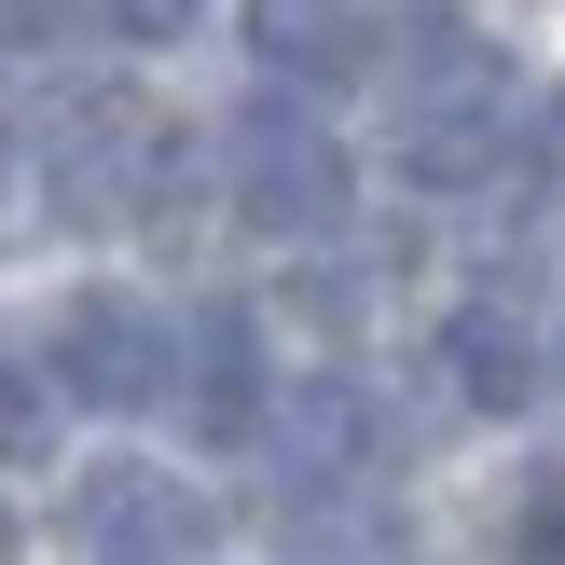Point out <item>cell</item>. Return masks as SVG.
<instances>
[{
	"instance_id": "obj_8",
	"label": "cell",
	"mask_w": 565,
	"mask_h": 565,
	"mask_svg": "<svg viewBox=\"0 0 565 565\" xmlns=\"http://www.w3.org/2000/svg\"><path fill=\"white\" fill-rule=\"evenodd\" d=\"M248 42H263L276 70H359L373 28H359L345 0H248Z\"/></svg>"
},
{
	"instance_id": "obj_5",
	"label": "cell",
	"mask_w": 565,
	"mask_h": 565,
	"mask_svg": "<svg viewBox=\"0 0 565 565\" xmlns=\"http://www.w3.org/2000/svg\"><path fill=\"white\" fill-rule=\"evenodd\" d=\"M386 97H401V138L414 125H469V110H497V55L469 42L456 14H414V28H386Z\"/></svg>"
},
{
	"instance_id": "obj_3",
	"label": "cell",
	"mask_w": 565,
	"mask_h": 565,
	"mask_svg": "<svg viewBox=\"0 0 565 565\" xmlns=\"http://www.w3.org/2000/svg\"><path fill=\"white\" fill-rule=\"evenodd\" d=\"M70 539L97 565H193L207 552V497L166 469H83L70 483Z\"/></svg>"
},
{
	"instance_id": "obj_2",
	"label": "cell",
	"mask_w": 565,
	"mask_h": 565,
	"mask_svg": "<svg viewBox=\"0 0 565 565\" xmlns=\"http://www.w3.org/2000/svg\"><path fill=\"white\" fill-rule=\"evenodd\" d=\"M55 373L97 414H152L166 386H180V331H166L152 303H125V290H83L70 318H55Z\"/></svg>"
},
{
	"instance_id": "obj_11",
	"label": "cell",
	"mask_w": 565,
	"mask_h": 565,
	"mask_svg": "<svg viewBox=\"0 0 565 565\" xmlns=\"http://www.w3.org/2000/svg\"><path fill=\"white\" fill-rule=\"evenodd\" d=\"M524 552H539V565H565V483L539 497V524H524Z\"/></svg>"
},
{
	"instance_id": "obj_6",
	"label": "cell",
	"mask_w": 565,
	"mask_h": 565,
	"mask_svg": "<svg viewBox=\"0 0 565 565\" xmlns=\"http://www.w3.org/2000/svg\"><path fill=\"white\" fill-rule=\"evenodd\" d=\"M180 401H193L207 441H248V428H263V331H248L235 303H207V318L180 331Z\"/></svg>"
},
{
	"instance_id": "obj_4",
	"label": "cell",
	"mask_w": 565,
	"mask_h": 565,
	"mask_svg": "<svg viewBox=\"0 0 565 565\" xmlns=\"http://www.w3.org/2000/svg\"><path fill=\"white\" fill-rule=\"evenodd\" d=\"M138 180H166V125H152L138 97H83V110H70V152H55L70 221H125Z\"/></svg>"
},
{
	"instance_id": "obj_7",
	"label": "cell",
	"mask_w": 565,
	"mask_h": 565,
	"mask_svg": "<svg viewBox=\"0 0 565 565\" xmlns=\"http://www.w3.org/2000/svg\"><path fill=\"white\" fill-rule=\"evenodd\" d=\"M359 441H373V414H359V386H290V414H276V469H290V483L303 497H331V483H345V469H359Z\"/></svg>"
},
{
	"instance_id": "obj_9",
	"label": "cell",
	"mask_w": 565,
	"mask_h": 565,
	"mask_svg": "<svg viewBox=\"0 0 565 565\" xmlns=\"http://www.w3.org/2000/svg\"><path fill=\"white\" fill-rule=\"evenodd\" d=\"M441 373H456L469 414H511V401H524V331L497 318V303H469V318L441 331Z\"/></svg>"
},
{
	"instance_id": "obj_12",
	"label": "cell",
	"mask_w": 565,
	"mask_h": 565,
	"mask_svg": "<svg viewBox=\"0 0 565 565\" xmlns=\"http://www.w3.org/2000/svg\"><path fill=\"white\" fill-rule=\"evenodd\" d=\"M552 373H565V345H552Z\"/></svg>"
},
{
	"instance_id": "obj_1",
	"label": "cell",
	"mask_w": 565,
	"mask_h": 565,
	"mask_svg": "<svg viewBox=\"0 0 565 565\" xmlns=\"http://www.w3.org/2000/svg\"><path fill=\"white\" fill-rule=\"evenodd\" d=\"M235 207L263 221V235H331V221H345V152H331L290 97H248L235 110Z\"/></svg>"
},
{
	"instance_id": "obj_10",
	"label": "cell",
	"mask_w": 565,
	"mask_h": 565,
	"mask_svg": "<svg viewBox=\"0 0 565 565\" xmlns=\"http://www.w3.org/2000/svg\"><path fill=\"white\" fill-rule=\"evenodd\" d=\"M193 14H207V0H110V28H125V42H180Z\"/></svg>"
}]
</instances>
